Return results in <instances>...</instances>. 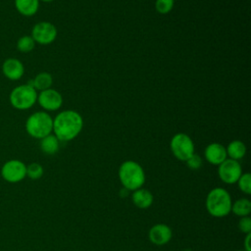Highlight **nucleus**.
<instances>
[{
  "label": "nucleus",
  "instance_id": "1",
  "mask_svg": "<svg viewBox=\"0 0 251 251\" xmlns=\"http://www.w3.org/2000/svg\"><path fill=\"white\" fill-rule=\"evenodd\" d=\"M83 119L75 110H64L53 118V134L60 141H71L82 130Z\"/></svg>",
  "mask_w": 251,
  "mask_h": 251
},
{
  "label": "nucleus",
  "instance_id": "2",
  "mask_svg": "<svg viewBox=\"0 0 251 251\" xmlns=\"http://www.w3.org/2000/svg\"><path fill=\"white\" fill-rule=\"evenodd\" d=\"M118 176L124 188L131 191L142 187L146 178L141 165L132 160L125 161L120 165Z\"/></svg>",
  "mask_w": 251,
  "mask_h": 251
},
{
  "label": "nucleus",
  "instance_id": "3",
  "mask_svg": "<svg viewBox=\"0 0 251 251\" xmlns=\"http://www.w3.org/2000/svg\"><path fill=\"white\" fill-rule=\"evenodd\" d=\"M207 212L215 218H224L231 211V197L229 192L223 187H215L206 197Z\"/></svg>",
  "mask_w": 251,
  "mask_h": 251
},
{
  "label": "nucleus",
  "instance_id": "4",
  "mask_svg": "<svg viewBox=\"0 0 251 251\" xmlns=\"http://www.w3.org/2000/svg\"><path fill=\"white\" fill-rule=\"evenodd\" d=\"M25 127L29 136L41 139L52 133L53 118L45 111L34 112L26 119Z\"/></svg>",
  "mask_w": 251,
  "mask_h": 251
},
{
  "label": "nucleus",
  "instance_id": "5",
  "mask_svg": "<svg viewBox=\"0 0 251 251\" xmlns=\"http://www.w3.org/2000/svg\"><path fill=\"white\" fill-rule=\"evenodd\" d=\"M37 94L38 92L31 84H21L12 89L9 95V101L13 108L25 111L33 107L37 102Z\"/></svg>",
  "mask_w": 251,
  "mask_h": 251
},
{
  "label": "nucleus",
  "instance_id": "6",
  "mask_svg": "<svg viewBox=\"0 0 251 251\" xmlns=\"http://www.w3.org/2000/svg\"><path fill=\"white\" fill-rule=\"evenodd\" d=\"M170 149L173 155L182 162H185L195 153V146L192 138L184 132H177L171 138Z\"/></svg>",
  "mask_w": 251,
  "mask_h": 251
},
{
  "label": "nucleus",
  "instance_id": "7",
  "mask_svg": "<svg viewBox=\"0 0 251 251\" xmlns=\"http://www.w3.org/2000/svg\"><path fill=\"white\" fill-rule=\"evenodd\" d=\"M58 30L55 25L46 21L36 23L32 26L30 34L35 43L40 45H49L53 43L56 40Z\"/></svg>",
  "mask_w": 251,
  "mask_h": 251
},
{
  "label": "nucleus",
  "instance_id": "8",
  "mask_svg": "<svg viewBox=\"0 0 251 251\" xmlns=\"http://www.w3.org/2000/svg\"><path fill=\"white\" fill-rule=\"evenodd\" d=\"M242 174V168L238 161L226 158L218 166V175L221 180L226 184L236 183Z\"/></svg>",
  "mask_w": 251,
  "mask_h": 251
},
{
  "label": "nucleus",
  "instance_id": "9",
  "mask_svg": "<svg viewBox=\"0 0 251 251\" xmlns=\"http://www.w3.org/2000/svg\"><path fill=\"white\" fill-rule=\"evenodd\" d=\"M63 102L62 94L54 88L39 91L37 94V103L47 113L59 110L62 107Z\"/></svg>",
  "mask_w": 251,
  "mask_h": 251
},
{
  "label": "nucleus",
  "instance_id": "10",
  "mask_svg": "<svg viewBox=\"0 0 251 251\" xmlns=\"http://www.w3.org/2000/svg\"><path fill=\"white\" fill-rule=\"evenodd\" d=\"M1 176L8 182H19L26 176V166L20 160H10L2 166Z\"/></svg>",
  "mask_w": 251,
  "mask_h": 251
},
{
  "label": "nucleus",
  "instance_id": "11",
  "mask_svg": "<svg viewBox=\"0 0 251 251\" xmlns=\"http://www.w3.org/2000/svg\"><path fill=\"white\" fill-rule=\"evenodd\" d=\"M173 236L171 227L165 224H156L152 226L148 232L149 240L158 246L167 244Z\"/></svg>",
  "mask_w": 251,
  "mask_h": 251
},
{
  "label": "nucleus",
  "instance_id": "12",
  "mask_svg": "<svg viewBox=\"0 0 251 251\" xmlns=\"http://www.w3.org/2000/svg\"><path fill=\"white\" fill-rule=\"evenodd\" d=\"M2 73L10 80H19L25 74V67L19 59L7 58L2 64Z\"/></svg>",
  "mask_w": 251,
  "mask_h": 251
},
{
  "label": "nucleus",
  "instance_id": "13",
  "mask_svg": "<svg viewBox=\"0 0 251 251\" xmlns=\"http://www.w3.org/2000/svg\"><path fill=\"white\" fill-rule=\"evenodd\" d=\"M204 157L209 164L219 166L227 158L226 147L221 143L212 142L206 146Z\"/></svg>",
  "mask_w": 251,
  "mask_h": 251
},
{
  "label": "nucleus",
  "instance_id": "14",
  "mask_svg": "<svg viewBox=\"0 0 251 251\" xmlns=\"http://www.w3.org/2000/svg\"><path fill=\"white\" fill-rule=\"evenodd\" d=\"M153 194L148 189L142 187L134 190L131 194L133 204L140 209L149 208L153 203Z\"/></svg>",
  "mask_w": 251,
  "mask_h": 251
},
{
  "label": "nucleus",
  "instance_id": "15",
  "mask_svg": "<svg viewBox=\"0 0 251 251\" xmlns=\"http://www.w3.org/2000/svg\"><path fill=\"white\" fill-rule=\"evenodd\" d=\"M15 7L22 16L31 17L39 9V0H15Z\"/></svg>",
  "mask_w": 251,
  "mask_h": 251
},
{
  "label": "nucleus",
  "instance_id": "16",
  "mask_svg": "<svg viewBox=\"0 0 251 251\" xmlns=\"http://www.w3.org/2000/svg\"><path fill=\"white\" fill-rule=\"evenodd\" d=\"M226 150V155L229 159L239 161L246 154V145L244 144L243 141L239 139H234L227 144Z\"/></svg>",
  "mask_w": 251,
  "mask_h": 251
},
{
  "label": "nucleus",
  "instance_id": "17",
  "mask_svg": "<svg viewBox=\"0 0 251 251\" xmlns=\"http://www.w3.org/2000/svg\"><path fill=\"white\" fill-rule=\"evenodd\" d=\"M31 84L36 91H42L48 88H51L53 83V77L50 73L47 72H41L38 73L32 80L28 82Z\"/></svg>",
  "mask_w": 251,
  "mask_h": 251
},
{
  "label": "nucleus",
  "instance_id": "18",
  "mask_svg": "<svg viewBox=\"0 0 251 251\" xmlns=\"http://www.w3.org/2000/svg\"><path fill=\"white\" fill-rule=\"evenodd\" d=\"M59 147L60 140L53 133H50L40 139V149L47 155H54L58 152Z\"/></svg>",
  "mask_w": 251,
  "mask_h": 251
},
{
  "label": "nucleus",
  "instance_id": "19",
  "mask_svg": "<svg viewBox=\"0 0 251 251\" xmlns=\"http://www.w3.org/2000/svg\"><path fill=\"white\" fill-rule=\"evenodd\" d=\"M238 217H246L251 213V201L247 198H239L231 204V211Z\"/></svg>",
  "mask_w": 251,
  "mask_h": 251
},
{
  "label": "nucleus",
  "instance_id": "20",
  "mask_svg": "<svg viewBox=\"0 0 251 251\" xmlns=\"http://www.w3.org/2000/svg\"><path fill=\"white\" fill-rule=\"evenodd\" d=\"M35 41L30 35H23L17 41V49L21 53H29L35 47Z\"/></svg>",
  "mask_w": 251,
  "mask_h": 251
},
{
  "label": "nucleus",
  "instance_id": "21",
  "mask_svg": "<svg viewBox=\"0 0 251 251\" xmlns=\"http://www.w3.org/2000/svg\"><path fill=\"white\" fill-rule=\"evenodd\" d=\"M236 183L241 192H243L247 195H249L251 193V175H250V173H242Z\"/></svg>",
  "mask_w": 251,
  "mask_h": 251
},
{
  "label": "nucleus",
  "instance_id": "22",
  "mask_svg": "<svg viewBox=\"0 0 251 251\" xmlns=\"http://www.w3.org/2000/svg\"><path fill=\"white\" fill-rule=\"evenodd\" d=\"M154 6L158 14L167 15L174 9L175 0H156Z\"/></svg>",
  "mask_w": 251,
  "mask_h": 251
},
{
  "label": "nucleus",
  "instance_id": "23",
  "mask_svg": "<svg viewBox=\"0 0 251 251\" xmlns=\"http://www.w3.org/2000/svg\"><path fill=\"white\" fill-rule=\"evenodd\" d=\"M43 167L38 163H31L26 167V176L31 179H38L43 175Z\"/></svg>",
  "mask_w": 251,
  "mask_h": 251
},
{
  "label": "nucleus",
  "instance_id": "24",
  "mask_svg": "<svg viewBox=\"0 0 251 251\" xmlns=\"http://www.w3.org/2000/svg\"><path fill=\"white\" fill-rule=\"evenodd\" d=\"M186 166L191 169V170H198L201 168L202 166V163H203V160L202 158L200 157V155L194 153L193 155H191L186 161Z\"/></svg>",
  "mask_w": 251,
  "mask_h": 251
},
{
  "label": "nucleus",
  "instance_id": "25",
  "mask_svg": "<svg viewBox=\"0 0 251 251\" xmlns=\"http://www.w3.org/2000/svg\"><path fill=\"white\" fill-rule=\"evenodd\" d=\"M238 228L241 232L247 234L251 232V218L249 216L241 217L238 222Z\"/></svg>",
  "mask_w": 251,
  "mask_h": 251
},
{
  "label": "nucleus",
  "instance_id": "26",
  "mask_svg": "<svg viewBox=\"0 0 251 251\" xmlns=\"http://www.w3.org/2000/svg\"><path fill=\"white\" fill-rule=\"evenodd\" d=\"M250 239H251V232L247 233L244 238V250L245 251H251L250 248Z\"/></svg>",
  "mask_w": 251,
  "mask_h": 251
},
{
  "label": "nucleus",
  "instance_id": "27",
  "mask_svg": "<svg viewBox=\"0 0 251 251\" xmlns=\"http://www.w3.org/2000/svg\"><path fill=\"white\" fill-rule=\"evenodd\" d=\"M40 1L45 2V3H49V2H52V1H54V0H39V2H40Z\"/></svg>",
  "mask_w": 251,
  "mask_h": 251
},
{
  "label": "nucleus",
  "instance_id": "28",
  "mask_svg": "<svg viewBox=\"0 0 251 251\" xmlns=\"http://www.w3.org/2000/svg\"><path fill=\"white\" fill-rule=\"evenodd\" d=\"M235 251H245V250H235Z\"/></svg>",
  "mask_w": 251,
  "mask_h": 251
}]
</instances>
